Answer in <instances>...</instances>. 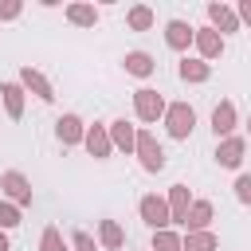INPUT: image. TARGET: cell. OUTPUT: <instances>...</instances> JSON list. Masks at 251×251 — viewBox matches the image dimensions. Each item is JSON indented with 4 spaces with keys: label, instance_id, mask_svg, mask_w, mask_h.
<instances>
[{
    "label": "cell",
    "instance_id": "30bf717a",
    "mask_svg": "<svg viewBox=\"0 0 251 251\" xmlns=\"http://www.w3.org/2000/svg\"><path fill=\"white\" fill-rule=\"evenodd\" d=\"M212 122H216V133H227V129H231V106H220Z\"/></svg>",
    "mask_w": 251,
    "mask_h": 251
},
{
    "label": "cell",
    "instance_id": "8fae6325",
    "mask_svg": "<svg viewBox=\"0 0 251 251\" xmlns=\"http://www.w3.org/2000/svg\"><path fill=\"white\" fill-rule=\"evenodd\" d=\"M59 137H63V141H75V137H78V118H63V122H59Z\"/></svg>",
    "mask_w": 251,
    "mask_h": 251
},
{
    "label": "cell",
    "instance_id": "9c48e42d",
    "mask_svg": "<svg viewBox=\"0 0 251 251\" xmlns=\"http://www.w3.org/2000/svg\"><path fill=\"white\" fill-rule=\"evenodd\" d=\"M24 82H27V86H35V90H39V98H55V94H51V86H47V82H43L39 75H31V71H24Z\"/></svg>",
    "mask_w": 251,
    "mask_h": 251
},
{
    "label": "cell",
    "instance_id": "2e32d148",
    "mask_svg": "<svg viewBox=\"0 0 251 251\" xmlns=\"http://www.w3.org/2000/svg\"><path fill=\"white\" fill-rule=\"evenodd\" d=\"M114 137H118V145H133V137H129V126H126V122H114Z\"/></svg>",
    "mask_w": 251,
    "mask_h": 251
},
{
    "label": "cell",
    "instance_id": "3957f363",
    "mask_svg": "<svg viewBox=\"0 0 251 251\" xmlns=\"http://www.w3.org/2000/svg\"><path fill=\"white\" fill-rule=\"evenodd\" d=\"M137 149H141V165H145V169H161V165H165V157H161V149L153 145V137H145V133H141Z\"/></svg>",
    "mask_w": 251,
    "mask_h": 251
},
{
    "label": "cell",
    "instance_id": "7a4b0ae2",
    "mask_svg": "<svg viewBox=\"0 0 251 251\" xmlns=\"http://www.w3.org/2000/svg\"><path fill=\"white\" fill-rule=\"evenodd\" d=\"M141 216L153 224V227H161V224H169V212H165V204L157 200V196H145L141 200Z\"/></svg>",
    "mask_w": 251,
    "mask_h": 251
},
{
    "label": "cell",
    "instance_id": "7402d4cb",
    "mask_svg": "<svg viewBox=\"0 0 251 251\" xmlns=\"http://www.w3.org/2000/svg\"><path fill=\"white\" fill-rule=\"evenodd\" d=\"M71 16H75V20H78V24H90V20H94V12H90V8H75V12H71Z\"/></svg>",
    "mask_w": 251,
    "mask_h": 251
},
{
    "label": "cell",
    "instance_id": "d6986e66",
    "mask_svg": "<svg viewBox=\"0 0 251 251\" xmlns=\"http://www.w3.org/2000/svg\"><path fill=\"white\" fill-rule=\"evenodd\" d=\"M173 216H176V220H184V188H176V192H173Z\"/></svg>",
    "mask_w": 251,
    "mask_h": 251
},
{
    "label": "cell",
    "instance_id": "d4e9b609",
    "mask_svg": "<svg viewBox=\"0 0 251 251\" xmlns=\"http://www.w3.org/2000/svg\"><path fill=\"white\" fill-rule=\"evenodd\" d=\"M90 149H94V153H106V137H102V133H90Z\"/></svg>",
    "mask_w": 251,
    "mask_h": 251
},
{
    "label": "cell",
    "instance_id": "277c9868",
    "mask_svg": "<svg viewBox=\"0 0 251 251\" xmlns=\"http://www.w3.org/2000/svg\"><path fill=\"white\" fill-rule=\"evenodd\" d=\"M137 110H141V118H157V110H161V98H157L153 90H137Z\"/></svg>",
    "mask_w": 251,
    "mask_h": 251
},
{
    "label": "cell",
    "instance_id": "6da1fadb",
    "mask_svg": "<svg viewBox=\"0 0 251 251\" xmlns=\"http://www.w3.org/2000/svg\"><path fill=\"white\" fill-rule=\"evenodd\" d=\"M169 129H173L176 137H184V133L192 129V110H188V106H173V110H169Z\"/></svg>",
    "mask_w": 251,
    "mask_h": 251
},
{
    "label": "cell",
    "instance_id": "ba28073f",
    "mask_svg": "<svg viewBox=\"0 0 251 251\" xmlns=\"http://www.w3.org/2000/svg\"><path fill=\"white\" fill-rule=\"evenodd\" d=\"M239 153H243V141H227V145L220 149V161H224V165H239Z\"/></svg>",
    "mask_w": 251,
    "mask_h": 251
},
{
    "label": "cell",
    "instance_id": "5b68a950",
    "mask_svg": "<svg viewBox=\"0 0 251 251\" xmlns=\"http://www.w3.org/2000/svg\"><path fill=\"white\" fill-rule=\"evenodd\" d=\"M126 71H133V75H149V71H153V63H149V55L133 51V55H126Z\"/></svg>",
    "mask_w": 251,
    "mask_h": 251
},
{
    "label": "cell",
    "instance_id": "ac0fdd59",
    "mask_svg": "<svg viewBox=\"0 0 251 251\" xmlns=\"http://www.w3.org/2000/svg\"><path fill=\"white\" fill-rule=\"evenodd\" d=\"M180 75H184V78H204L208 71H204L200 63H184V67H180Z\"/></svg>",
    "mask_w": 251,
    "mask_h": 251
},
{
    "label": "cell",
    "instance_id": "52a82bcc",
    "mask_svg": "<svg viewBox=\"0 0 251 251\" xmlns=\"http://www.w3.org/2000/svg\"><path fill=\"white\" fill-rule=\"evenodd\" d=\"M169 43H173V47H184V43H188V27H184L180 20L169 24Z\"/></svg>",
    "mask_w": 251,
    "mask_h": 251
},
{
    "label": "cell",
    "instance_id": "4fadbf2b",
    "mask_svg": "<svg viewBox=\"0 0 251 251\" xmlns=\"http://www.w3.org/2000/svg\"><path fill=\"white\" fill-rule=\"evenodd\" d=\"M102 235H106V243H110V247H118V243H122V231H118V224H110V220L102 224Z\"/></svg>",
    "mask_w": 251,
    "mask_h": 251
},
{
    "label": "cell",
    "instance_id": "484cf974",
    "mask_svg": "<svg viewBox=\"0 0 251 251\" xmlns=\"http://www.w3.org/2000/svg\"><path fill=\"white\" fill-rule=\"evenodd\" d=\"M157 247H161V251H173L176 239H173V235H157Z\"/></svg>",
    "mask_w": 251,
    "mask_h": 251
},
{
    "label": "cell",
    "instance_id": "cb8c5ba5",
    "mask_svg": "<svg viewBox=\"0 0 251 251\" xmlns=\"http://www.w3.org/2000/svg\"><path fill=\"white\" fill-rule=\"evenodd\" d=\"M212 20H216V24H224V27H231V16H227L224 8H212Z\"/></svg>",
    "mask_w": 251,
    "mask_h": 251
},
{
    "label": "cell",
    "instance_id": "8992f818",
    "mask_svg": "<svg viewBox=\"0 0 251 251\" xmlns=\"http://www.w3.org/2000/svg\"><path fill=\"white\" fill-rule=\"evenodd\" d=\"M4 184H8V192H12L16 200H31V192L24 188V176H16V173H8V176H4Z\"/></svg>",
    "mask_w": 251,
    "mask_h": 251
},
{
    "label": "cell",
    "instance_id": "7c38bea8",
    "mask_svg": "<svg viewBox=\"0 0 251 251\" xmlns=\"http://www.w3.org/2000/svg\"><path fill=\"white\" fill-rule=\"evenodd\" d=\"M184 220H188L192 227H200V224H208V204H196V208H192V216H184Z\"/></svg>",
    "mask_w": 251,
    "mask_h": 251
},
{
    "label": "cell",
    "instance_id": "603a6c76",
    "mask_svg": "<svg viewBox=\"0 0 251 251\" xmlns=\"http://www.w3.org/2000/svg\"><path fill=\"white\" fill-rule=\"evenodd\" d=\"M129 20H133V27H145V24H149V12H145V8H137Z\"/></svg>",
    "mask_w": 251,
    "mask_h": 251
},
{
    "label": "cell",
    "instance_id": "4316f807",
    "mask_svg": "<svg viewBox=\"0 0 251 251\" xmlns=\"http://www.w3.org/2000/svg\"><path fill=\"white\" fill-rule=\"evenodd\" d=\"M75 243H78V251H90V239H86V235H82V231H78V235H75Z\"/></svg>",
    "mask_w": 251,
    "mask_h": 251
},
{
    "label": "cell",
    "instance_id": "44dd1931",
    "mask_svg": "<svg viewBox=\"0 0 251 251\" xmlns=\"http://www.w3.org/2000/svg\"><path fill=\"white\" fill-rule=\"evenodd\" d=\"M235 188H239V200H247V204H251V176H239V184H235Z\"/></svg>",
    "mask_w": 251,
    "mask_h": 251
},
{
    "label": "cell",
    "instance_id": "9a60e30c",
    "mask_svg": "<svg viewBox=\"0 0 251 251\" xmlns=\"http://www.w3.org/2000/svg\"><path fill=\"white\" fill-rule=\"evenodd\" d=\"M4 98H8V110H12V118L20 114V90L16 86H4Z\"/></svg>",
    "mask_w": 251,
    "mask_h": 251
},
{
    "label": "cell",
    "instance_id": "e0dca14e",
    "mask_svg": "<svg viewBox=\"0 0 251 251\" xmlns=\"http://www.w3.org/2000/svg\"><path fill=\"white\" fill-rule=\"evenodd\" d=\"M43 251H63V247H59V231H55V227H47V231H43Z\"/></svg>",
    "mask_w": 251,
    "mask_h": 251
},
{
    "label": "cell",
    "instance_id": "ffe728a7",
    "mask_svg": "<svg viewBox=\"0 0 251 251\" xmlns=\"http://www.w3.org/2000/svg\"><path fill=\"white\" fill-rule=\"evenodd\" d=\"M0 224H4V227H12V224H20V216H16V208H8V204H0Z\"/></svg>",
    "mask_w": 251,
    "mask_h": 251
},
{
    "label": "cell",
    "instance_id": "83f0119b",
    "mask_svg": "<svg viewBox=\"0 0 251 251\" xmlns=\"http://www.w3.org/2000/svg\"><path fill=\"white\" fill-rule=\"evenodd\" d=\"M0 251H8V239H4V235H0Z\"/></svg>",
    "mask_w": 251,
    "mask_h": 251
},
{
    "label": "cell",
    "instance_id": "5bb4252c",
    "mask_svg": "<svg viewBox=\"0 0 251 251\" xmlns=\"http://www.w3.org/2000/svg\"><path fill=\"white\" fill-rule=\"evenodd\" d=\"M212 247H216L212 235H196V239H188V251H212Z\"/></svg>",
    "mask_w": 251,
    "mask_h": 251
},
{
    "label": "cell",
    "instance_id": "f1b7e54d",
    "mask_svg": "<svg viewBox=\"0 0 251 251\" xmlns=\"http://www.w3.org/2000/svg\"><path fill=\"white\" fill-rule=\"evenodd\" d=\"M243 16H247V20H251V4H247V8H243Z\"/></svg>",
    "mask_w": 251,
    "mask_h": 251
}]
</instances>
